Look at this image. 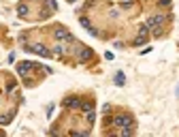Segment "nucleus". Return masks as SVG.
Instances as JSON below:
<instances>
[{
	"instance_id": "nucleus-1",
	"label": "nucleus",
	"mask_w": 179,
	"mask_h": 137,
	"mask_svg": "<svg viewBox=\"0 0 179 137\" xmlns=\"http://www.w3.org/2000/svg\"><path fill=\"white\" fill-rule=\"evenodd\" d=\"M53 37L58 39V41H68V43H75V37L64 28V26H55L53 28Z\"/></svg>"
},
{
	"instance_id": "nucleus-2",
	"label": "nucleus",
	"mask_w": 179,
	"mask_h": 137,
	"mask_svg": "<svg viewBox=\"0 0 179 137\" xmlns=\"http://www.w3.org/2000/svg\"><path fill=\"white\" fill-rule=\"evenodd\" d=\"M32 54H36V56H43V58H51V51L43 45V43H36V45H32Z\"/></svg>"
},
{
	"instance_id": "nucleus-3",
	"label": "nucleus",
	"mask_w": 179,
	"mask_h": 137,
	"mask_svg": "<svg viewBox=\"0 0 179 137\" xmlns=\"http://www.w3.org/2000/svg\"><path fill=\"white\" fill-rule=\"evenodd\" d=\"M30 69H34V64H32V62H28V60H24V62H19V64H17V73H19L21 77H26V75L30 73Z\"/></svg>"
},
{
	"instance_id": "nucleus-4",
	"label": "nucleus",
	"mask_w": 179,
	"mask_h": 137,
	"mask_svg": "<svg viewBox=\"0 0 179 137\" xmlns=\"http://www.w3.org/2000/svg\"><path fill=\"white\" fill-rule=\"evenodd\" d=\"M113 124L120 127V129L122 127H128V124H132V116H128V114L126 116H117V118H113Z\"/></svg>"
},
{
	"instance_id": "nucleus-5",
	"label": "nucleus",
	"mask_w": 179,
	"mask_h": 137,
	"mask_svg": "<svg viewBox=\"0 0 179 137\" xmlns=\"http://www.w3.org/2000/svg\"><path fill=\"white\" fill-rule=\"evenodd\" d=\"M90 58H92V49H90V47L79 45V62H88Z\"/></svg>"
},
{
	"instance_id": "nucleus-6",
	"label": "nucleus",
	"mask_w": 179,
	"mask_h": 137,
	"mask_svg": "<svg viewBox=\"0 0 179 137\" xmlns=\"http://www.w3.org/2000/svg\"><path fill=\"white\" fill-rule=\"evenodd\" d=\"M164 17H166V15H151V17L147 19V26H149V28H154V26H160V24L164 22Z\"/></svg>"
},
{
	"instance_id": "nucleus-7",
	"label": "nucleus",
	"mask_w": 179,
	"mask_h": 137,
	"mask_svg": "<svg viewBox=\"0 0 179 137\" xmlns=\"http://www.w3.org/2000/svg\"><path fill=\"white\" fill-rule=\"evenodd\" d=\"M28 13H30L28 4H26V2H19V4H17V15H19L21 19H26V17H28Z\"/></svg>"
},
{
	"instance_id": "nucleus-8",
	"label": "nucleus",
	"mask_w": 179,
	"mask_h": 137,
	"mask_svg": "<svg viewBox=\"0 0 179 137\" xmlns=\"http://www.w3.org/2000/svg\"><path fill=\"white\" fill-rule=\"evenodd\" d=\"M79 103H81V99H77V96H68V99L64 101V107L75 109V107H79Z\"/></svg>"
},
{
	"instance_id": "nucleus-9",
	"label": "nucleus",
	"mask_w": 179,
	"mask_h": 137,
	"mask_svg": "<svg viewBox=\"0 0 179 137\" xmlns=\"http://www.w3.org/2000/svg\"><path fill=\"white\" fill-rule=\"evenodd\" d=\"M13 118H15V109H11V111H9L6 116H0V124H9V122H11Z\"/></svg>"
},
{
	"instance_id": "nucleus-10",
	"label": "nucleus",
	"mask_w": 179,
	"mask_h": 137,
	"mask_svg": "<svg viewBox=\"0 0 179 137\" xmlns=\"http://www.w3.org/2000/svg\"><path fill=\"white\" fill-rule=\"evenodd\" d=\"M79 107H81V111H86V114H88V111L94 109V103H92V101H81V103H79Z\"/></svg>"
},
{
	"instance_id": "nucleus-11",
	"label": "nucleus",
	"mask_w": 179,
	"mask_h": 137,
	"mask_svg": "<svg viewBox=\"0 0 179 137\" xmlns=\"http://www.w3.org/2000/svg\"><path fill=\"white\" fill-rule=\"evenodd\" d=\"M124 84H126V75L122 71H117L115 73V86H124Z\"/></svg>"
},
{
	"instance_id": "nucleus-12",
	"label": "nucleus",
	"mask_w": 179,
	"mask_h": 137,
	"mask_svg": "<svg viewBox=\"0 0 179 137\" xmlns=\"http://www.w3.org/2000/svg\"><path fill=\"white\" fill-rule=\"evenodd\" d=\"M51 13H53V11L47 6V9H43V11H41V17H39V19H49V17H51Z\"/></svg>"
},
{
	"instance_id": "nucleus-13",
	"label": "nucleus",
	"mask_w": 179,
	"mask_h": 137,
	"mask_svg": "<svg viewBox=\"0 0 179 137\" xmlns=\"http://www.w3.org/2000/svg\"><path fill=\"white\" fill-rule=\"evenodd\" d=\"M79 24H81L83 28H88V30H90V28H92V22H90L88 17H79Z\"/></svg>"
},
{
	"instance_id": "nucleus-14",
	"label": "nucleus",
	"mask_w": 179,
	"mask_h": 137,
	"mask_svg": "<svg viewBox=\"0 0 179 137\" xmlns=\"http://www.w3.org/2000/svg\"><path fill=\"white\" fill-rule=\"evenodd\" d=\"M51 51H53L55 56H62V54H64V47H62L60 43H58V45H53V49H51Z\"/></svg>"
},
{
	"instance_id": "nucleus-15",
	"label": "nucleus",
	"mask_w": 179,
	"mask_h": 137,
	"mask_svg": "<svg viewBox=\"0 0 179 137\" xmlns=\"http://www.w3.org/2000/svg\"><path fill=\"white\" fill-rule=\"evenodd\" d=\"M122 135H124V137L132 135V127H130V124H128V127H122Z\"/></svg>"
},
{
	"instance_id": "nucleus-16",
	"label": "nucleus",
	"mask_w": 179,
	"mask_h": 137,
	"mask_svg": "<svg viewBox=\"0 0 179 137\" xmlns=\"http://www.w3.org/2000/svg\"><path fill=\"white\" fill-rule=\"evenodd\" d=\"M147 30H149V26H147V24H141V26H139V34H143V37H145V34H147Z\"/></svg>"
},
{
	"instance_id": "nucleus-17",
	"label": "nucleus",
	"mask_w": 179,
	"mask_h": 137,
	"mask_svg": "<svg viewBox=\"0 0 179 137\" xmlns=\"http://www.w3.org/2000/svg\"><path fill=\"white\" fill-rule=\"evenodd\" d=\"M45 2H47V6H49L51 11H58V2H55V0H45Z\"/></svg>"
},
{
	"instance_id": "nucleus-18",
	"label": "nucleus",
	"mask_w": 179,
	"mask_h": 137,
	"mask_svg": "<svg viewBox=\"0 0 179 137\" xmlns=\"http://www.w3.org/2000/svg\"><path fill=\"white\" fill-rule=\"evenodd\" d=\"M145 41H147V39L141 34V37H136V39H134V45H136V47H139V45H145Z\"/></svg>"
},
{
	"instance_id": "nucleus-19",
	"label": "nucleus",
	"mask_w": 179,
	"mask_h": 137,
	"mask_svg": "<svg viewBox=\"0 0 179 137\" xmlns=\"http://www.w3.org/2000/svg\"><path fill=\"white\" fill-rule=\"evenodd\" d=\"M96 120V116H94V111H88V124H92Z\"/></svg>"
},
{
	"instance_id": "nucleus-20",
	"label": "nucleus",
	"mask_w": 179,
	"mask_h": 137,
	"mask_svg": "<svg viewBox=\"0 0 179 137\" xmlns=\"http://www.w3.org/2000/svg\"><path fill=\"white\" fill-rule=\"evenodd\" d=\"M109 111H111V105L105 103V105H102V114H109Z\"/></svg>"
},
{
	"instance_id": "nucleus-21",
	"label": "nucleus",
	"mask_w": 179,
	"mask_h": 137,
	"mask_svg": "<svg viewBox=\"0 0 179 137\" xmlns=\"http://www.w3.org/2000/svg\"><path fill=\"white\" fill-rule=\"evenodd\" d=\"M102 122H105V124L109 127V124H113V118H109V116H105V120H102Z\"/></svg>"
},
{
	"instance_id": "nucleus-22",
	"label": "nucleus",
	"mask_w": 179,
	"mask_h": 137,
	"mask_svg": "<svg viewBox=\"0 0 179 137\" xmlns=\"http://www.w3.org/2000/svg\"><path fill=\"white\" fill-rule=\"evenodd\" d=\"M132 4H134L132 0H126V2H124V4H122V6H124V9H130V6H132Z\"/></svg>"
},
{
	"instance_id": "nucleus-23",
	"label": "nucleus",
	"mask_w": 179,
	"mask_h": 137,
	"mask_svg": "<svg viewBox=\"0 0 179 137\" xmlns=\"http://www.w3.org/2000/svg\"><path fill=\"white\" fill-rule=\"evenodd\" d=\"M158 2H160L162 6H169V4H171V0H158Z\"/></svg>"
},
{
	"instance_id": "nucleus-24",
	"label": "nucleus",
	"mask_w": 179,
	"mask_h": 137,
	"mask_svg": "<svg viewBox=\"0 0 179 137\" xmlns=\"http://www.w3.org/2000/svg\"><path fill=\"white\" fill-rule=\"evenodd\" d=\"M177 96H179V86H177Z\"/></svg>"
},
{
	"instance_id": "nucleus-25",
	"label": "nucleus",
	"mask_w": 179,
	"mask_h": 137,
	"mask_svg": "<svg viewBox=\"0 0 179 137\" xmlns=\"http://www.w3.org/2000/svg\"><path fill=\"white\" fill-rule=\"evenodd\" d=\"M68 2H77V0H68Z\"/></svg>"
}]
</instances>
